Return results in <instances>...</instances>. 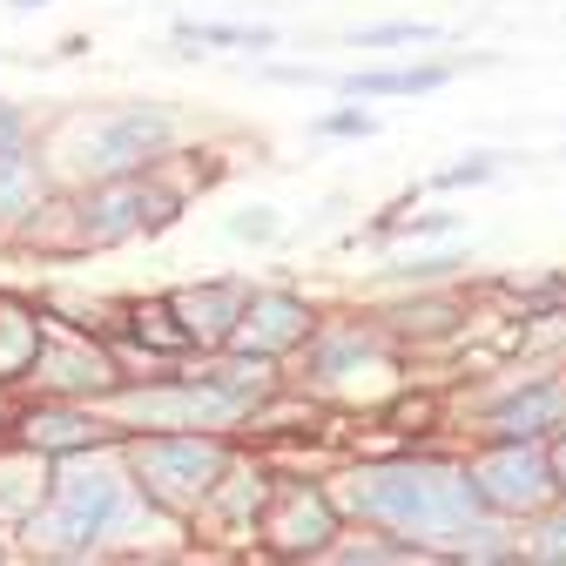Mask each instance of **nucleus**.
Returning <instances> with one entry per match:
<instances>
[{
  "label": "nucleus",
  "instance_id": "obj_1",
  "mask_svg": "<svg viewBox=\"0 0 566 566\" xmlns=\"http://www.w3.org/2000/svg\"><path fill=\"white\" fill-rule=\"evenodd\" d=\"M350 506L411 533L432 546H479L485 539V500L479 485L459 472H432V465H391V472H365L350 485Z\"/></svg>",
  "mask_w": 566,
  "mask_h": 566
},
{
  "label": "nucleus",
  "instance_id": "obj_11",
  "mask_svg": "<svg viewBox=\"0 0 566 566\" xmlns=\"http://www.w3.org/2000/svg\"><path fill=\"white\" fill-rule=\"evenodd\" d=\"M41 196H48V176L28 149H8L0 156V230H21L41 217Z\"/></svg>",
  "mask_w": 566,
  "mask_h": 566
},
{
  "label": "nucleus",
  "instance_id": "obj_15",
  "mask_svg": "<svg viewBox=\"0 0 566 566\" xmlns=\"http://www.w3.org/2000/svg\"><path fill=\"white\" fill-rule=\"evenodd\" d=\"M270 533H276L283 553H311V546L331 539V506L317 500V492H291V506L270 520Z\"/></svg>",
  "mask_w": 566,
  "mask_h": 566
},
{
  "label": "nucleus",
  "instance_id": "obj_23",
  "mask_svg": "<svg viewBox=\"0 0 566 566\" xmlns=\"http://www.w3.org/2000/svg\"><path fill=\"white\" fill-rule=\"evenodd\" d=\"M276 230V217H263V209H256V217H230V237H270Z\"/></svg>",
  "mask_w": 566,
  "mask_h": 566
},
{
  "label": "nucleus",
  "instance_id": "obj_5",
  "mask_svg": "<svg viewBox=\"0 0 566 566\" xmlns=\"http://www.w3.org/2000/svg\"><path fill=\"white\" fill-rule=\"evenodd\" d=\"M135 472H142V485H149L163 506L189 513L202 492L223 479V446H209V439H196V432H182V439L169 432V439L135 446Z\"/></svg>",
  "mask_w": 566,
  "mask_h": 566
},
{
  "label": "nucleus",
  "instance_id": "obj_24",
  "mask_svg": "<svg viewBox=\"0 0 566 566\" xmlns=\"http://www.w3.org/2000/svg\"><path fill=\"white\" fill-rule=\"evenodd\" d=\"M344 566H405L398 553H378V546H365V553H344Z\"/></svg>",
  "mask_w": 566,
  "mask_h": 566
},
{
  "label": "nucleus",
  "instance_id": "obj_26",
  "mask_svg": "<svg viewBox=\"0 0 566 566\" xmlns=\"http://www.w3.org/2000/svg\"><path fill=\"white\" fill-rule=\"evenodd\" d=\"M8 8H48V0H8Z\"/></svg>",
  "mask_w": 566,
  "mask_h": 566
},
{
  "label": "nucleus",
  "instance_id": "obj_16",
  "mask_svg": "<svg viewBox=\"0 0 566 566\" xmlns=\"http://www.w3.org/2000/svg\"><path fill=\"white\" fill-rule=\"evenodd\" d=\"M452 67H371V75H337L344 95H432Z\"/></svg>",
  "mask_w": 566,
  "mask_h": 566
},
{
  "label": "nucleus",
  "instance_id": "obj_2",
  "mask_svg": "<svg viewBox=\"0 0 566 566\" xmlns=\"http://www.w3.org/2000/svg\"><path fill=\"white\" fill-rule=\"evenodd\" d=\"M176 142V115L163 102H115V108H95L67 128L61 156L88 189L95 182H122V176H142L163 149Z\"/></svg>",
  "mask_w": 566,
  "mask_h": 566
},
{
  "label": "nucleus",
  "instance_id": "obj_9",
  "mask_svg": "<svg viewBox=\"0 0 566 566\" xmlns=\"http://www.w3.org/2000/svg\"><path fill=\"white\" fill-rule=\"evenodd\" d=\"M34 378H48V385L67 391V398H88V391H115V385H122L108 350H95V344H88V350H82V344H48V337H41Z\"/></svg>",
  "mask_w": 566,
  "mask_h": 566
},
{
  "label": "nucleus",
  "instance_id": "obj_14",
  "mask_svg": "<svg viewBox=\"0 0 566 566\" xmlns=\"http://www.w3.org/2000/svg\"><path fill=\"white\" fill-rule=\"evenodd\" d=\"M41 317L28 311V304H14V297H0V385L8 378H21V371H34V358H41Z\"/></svg>",
  "mask_w": 566,
  "mask_h": 566
},
{
  "label": "nucleus",
  "instance_id": "obj_28",
  "mask_svg": "<svg viewBox=\"0 0 566 566\" xmlns=\"http://www.w3.org/2000/svg\"><path fill=\"white\" fill-rule=\"evenodd\" d=\"M0 566H8V553H0Z\"/></svg>",
  "mask_w": 566,
  "mask_h": 566
},
{
  "label": "nucleus",
  "instance_id": "obj_21",
  "mask_svg": "<svg viewBox=\"0 0 566 566\" xmlns=\"http://www.w3.org/2000/svg\"><path fill=\"white\" fill-rule=\"evenodd\" d=\"M492 169H500V156H472V163H452L439 182H446V189H459V182H485Z\"/></svg>",
  "mask_w": 566,
  "mask_h": 566
},
{
  "label": "nucleus",
  "instance_id": "obj_27",
  "mask_svg": "<svg viewBox=\"0 0 566 566\" xmlns=\"http://www.w3.org/2000/svg\"><path fill=\"white\" fill-rule=\"evenodd\" d=\"M559 472H566V452H559ZM559 485H566V479H559Z\"/></svg>",
  "mask_w": 566,
  "mask_h": 566
},
{
  "label": "nucleus",
  "instance_id": "obj_7",
  "mask_svg": "<svg viewBox=\"0 0 566 566\" xmlns=\"http://www.w3.org/2000/svg\"><path fill=\"white\" fill-rule=\"evenodd\" d=\"M243 304H250L243 283H196V291H176V297H169V317H176V331L196 337V344H223V337H237Z\"/></svg>",
  "mask_w": 566,
  "mask_h": 566
},
{
  "label": "nucleus",
  "instance_id": "obj_4",
  "mask_svg": "<svg viewBox=\"0 0 566 566\" xmlns=\"http://www.w3.org/2000/svg\"><path fill=\"white\" fill-rule=\"evenodd\" d=\"M176 217V196L149 189L142 176H122V182H95L82 202H75V237L88 250H108V243H128L142 230H163Z\"/></svg>",
  "mask_w": 566,
  "mask_h": 566
},
{
  "label": "nucleus",
  "instance_id": "obj_25",
  "mask_svg": "<svg viewBox=\"0 0 566 566\" xmlns=\"http://www.w3.org/2000/svg\"><path fill=\"white\" fill-rule=\"evenodd\" d=\"M439 230H452V217H418L411 223V237H439Z\"/></svg>",
  "mask_w": 566,
  "mask_h": 566
},
{
  "label": "nucleus",
  "instance_id": "obj_10",
  "mask_svg": "<svg viewBox=\"0 0 566 566\" xmlns=\"http://www.w3.org/2000/svg\"><path fill=\"white\" fill-rule=\"evenodd\" d=\"M539 492H546V465L533 452H500V459H485L479 465V500L485 506H539Z\"/></svg>",
  "mask_w": 566,
  "mask_h": 566
},
{
  "label": "nucleus",
  "instance_id": "obj_18",
  "mask_svg": "<svg viewBox=\"0 0 566 566\" xmlns=\"http://www.w3.org/2000/svg\"><path fill=\"white\" fill-rule=\"evenodd\" d=\"M398 41H439L432 21H385V28H358V48H398Z\"/></svg>",
  "mask_w": 566,
  "mask_h": 566
},
{
  "label": "nucleus",
  "instance_id": "obj_3",
  "mask_svg": "<svg viewBox=\"0 0 566 566\" xmlns=\"http://www.w3.org/2000/svg\"><path fill=\"white\" fill-rule=\"evenodd\" d=\"M122 472L115 465H67L54 479V506L48 513H28V546H48V553H88L115 520H122Z\"/></svg>",
  "mask_w": 566,
  "mask_h": 566
},
{
  "label": "nucleus",
  "instance_id": "obj_19",
  "mask_svg": "<svg viewBox=\"0 0 566 566\" xmlns=\"http://www.w3.org/2000/svg\"><path fill=\"white\" fill-rule=\"evenodd\" d=\"M533 566H566V520L539 526V539H533Z\"/></svg>",
  "mask_w": 566,
  "mask_h": 566
},
{
  "label": "nucleus",
  "instance_id": "obj_13",
  "mask_svg": "<svg viewBox=\"0 0 566 566\" xmlns=\"http://www.w3.org/2000/svg\"><path fill=\"white\" fill-rule=\"evenodd\" d=\"M566 418V385H533V391H520V398H506V405H492V424H500V439H539L546 424H559Z\"/></svg>",
  "mask_w": 566,
  "mask_h": 566
},
{
  "label": "nucleus",
  "instance_id": "obj_12",
  "mask_svg": "<svg viewBox=\"0 0 566 566\" xmlns=\"http://www.w3.org/2000/svg\"><path fill=\"white\" fill-rule=\"evenodd\" d=\"M28 446L34 452H88L108 439V424H95L88 411H67V405H48V411H28Z\"/></svg>",
  "mask_w": 566,
  "mask_h": 566
},
{
  "label": "nucleus",
  "instance_id": "obj_6",
  "mask_svg": "<svg viewBox=\"0 0 566 566\" xmlns=\"http://www.w3.org/2000/svg\"><path fill=\"white\" fill-rule=\"evenodd\" d=\"M122 418L128 424H230L237 418V405L230 398H217L209 385H196V378H176V385H149V391H122Z\"/></svg>",
  "mask_w": 566,
  "mask_h": 566
},
{
  "label": "nucleus",
  "instance_id": "obj_22",
  "mask_svg": "<svg viewBox=\"0 0 566 566\" xmlns=\"http://www.w3.org/2000/svg\"><path fill=\"white\" fill-rule=\"evenodd\" d=\"M21 142H28V115H21L14 102H0V156L21 149Z\"/></svg>",
  "mask_w": 566,
  "mask_h": 566
},
{
  "label": "nucleus",
  "instance_id": "obj_8",
  "mask_svg": "<svg viewBox=\"0 0 566 566\" xmlns=\"http://www.w3.org/2000/svg\"><path fill=\"white\" fill-rule=\"evenodd\" d=\"M304 331H311V311H304L297 297H283V291L250 297V304H243V317H237V344L250 350V358H270V350L304 344Z\"/></svg>",
  "mask_w": 566,
  "mask_h": 566
},
{
  "label": "nucleus",
  "instance_id": "obj_20",
  "mask_svg": "<svg viewBox=\"0 0 566 566\" xmlns=\"http://www.w3.org/2000/svg\"><path fill=\"white\" fill-rule=\"evenodd\" d=\"M317 135H371V115L365 108H337V115L317 122Z\"/></svg>",
  "mask_w": 566,
  "mask_h": 566
},
{
  "label": "nucleus",
  "instance_id": "obj_17",
  "mask_svg": "<svg viewBox=\"0 0 566 566\" xmlns=\"http://www.w3.org/2000/svg\"><path fill=\"white\" fill-rule=\"evenodd\" d=\"M176 41H189V48H270L276 34L270 28H230V21H182Z\"/></svg>",
  "mask_w": 566,
  "mask_h": 566
}]
</instances>
